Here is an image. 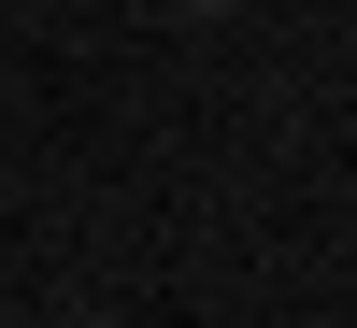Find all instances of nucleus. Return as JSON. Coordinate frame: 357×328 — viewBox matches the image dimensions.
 I'll return each mask as SVG.
<instances>
[{"label":"nucleus","mask_w":357,"mask_h":328,"mask_svg":"<svg viewBox=\"0 0 357 328\" xmlns=\"http://www.w3.org/2000/svg\"><path fill=\"white\" fill-rule=\"evenodd\" d=\"M200 15H215V0H200Z\"/></svg>","instance_id":"f257e3e1"}]
</instances>
